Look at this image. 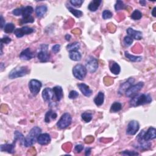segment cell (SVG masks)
I'll return each mask as SVG.
<instances>
[{
    "label": "cell",
    "mask_w": 156,
    "mask_h": 156,
    "mask_svg": "<svg viewBox=\"0 0 156 156\" xmlns=\"http://www.w3.org/2000/svg\"><path fill=\"white\" fill-rule=\"evenodd\" d=\"M41 133V130L39 127L35 126L31 129L24 138L23 145L25 147H30L35 143L37 141L38 137Z\"/></svg>",
    "instance_id": "obj_1"
},
{
    "label": "cell",
    "mask_w": 156,
    "mask_h": 156,
    "mask_svg": "<svg viewBox=\"0 0 156 156\" xmlns=\"http://www.w3.org/2000/svg\"><path fill=\"white\" fill-rule=\"evenodd\" d=\"M152 101V97L148 94H137L132 97L129 102L131 107H137L141 105L149 104Z\"/></svg>",
    "instance_id": "obj_2"
},
{
    "label": "cell",
    "mask_w": 156,
    "mask_h": 156,
    "mask_svg": "<svg viewBox=\"0 0 156 156\" xmlns=\"http://www.w3.org/2000/svg\"><path fill=\"white\" fill-rule=\"evenodd\" d=\"M29 72H30V69L27 68V67L22 66V67H16L15 68H13L9 73V77L10 79H16L18 78L26 76L27 74H28Z\"/></svg>",
    "instance_id": "obj_3"
},
{
    "label": "cell",
    "mask_w": 156,
    "mask_h": 156,
    "mask_svg": "<svg viewBox=\"0 0 156 156\" xmlns=\"http://www.w3.org/2000/svg\"><path fill=\"white\" fill-rule=\"evenodd\" d=\"M87 69L82 64H78L73 68V76L78 79L82 81L86 78L87 75Z\"/></svg>",
    "instance_id": "obj_4"
},
{
    "label": "cell",
    "mask_w": 156,
    "mask_h": 156,
    "mask_svg": "<svg viewBox=\"0 0 156 156\" xmlns=\"http://www.w3.org/2000/svg\"><path fill=\"white\" fill-rule=\"evenodd\" d=\"M72 121V118L70 114L68 113H65L62 115L60 120L57 123V126L59 129H64L68 127Z\"/></svg>",
    "instance_id": "obj_5"
},
{
    "label": "cell",
    "mask_w": 156,
    "mask_h": 156,
    "mask_svg": "<svg viewBox=\"0 0 156 156\" xmlns=\"http://www.w3.org/2000/svg\"><path fill=\"white\" fill-rule=\"evenodd\" d=\"M33 11L34 9L31 6H26L14 9L12 11V13L16 16H22L23 17H26L31 16Z\"/></svg>",
    "instance_id": "obj_6"
},
{
    "label": "cell",
    "mask_w": 156,
    "mask_h": 156,
    "mask_svg": "<svg viewBox=\"0 0 156 156\" xmlns=\"http://www.w3.org/2000/svg\"><path fill=\"white\" fill-rule=\"evenodd\" d=\"M144 86V82H139L137 84L132 85L131 86L128 90L126 92V95L127 97L132 98L135 95L137 94V93L142 89Z\"/></svg>",
    "instance_id": "obj_7"
},
{
    "label": "cell",
    "mask_w": 156,
    "mask_h": 156,
    "mask_svg": "<svg viewBox=\"0 0 156 156\" xmlns=\"http://www.w3.org/2000/svg\"><path fill=\"white\" fill-rule=\"evenodd\" d=\"M86 68L87 69V71H88L89 73H95L98 68V60L96 58H93V57H90V58L87 59Z\"/></svg>",
    "instance_id": "obj_8"
},
{
    "label": "cell",
    "mask_w": 156,
    "mask_h": 156,
    "mask_svg": "<svg viewBox=\"0 0 156 156\" xmlns=\"http://www.w3.org/2000/svg\"><path fill=\"white\" fill-rule=\"evenodd\" d=\"M41 86H42L41 82L37 79H32L30 81L29 83L30 90L31 93L34 96L37 95L39 93L41 88Z\"/></svg>",
    "instance_id": "obj_9"
},
{
    "label": "cell",
    "mask_w": 156,
    "mask_h": 156,
    "mask_svg": "<svg viewBox=\"0 0 156 156\" xmlns=\"http://www.w3.org/2000/svg\"><path fill=\"white\" fill-rule=\"evenodd\" d=\"M140 129V125L137 121L132 120L130 121L127 125L126 134L129 135H134L137 134Z\"/></svg>",
    "instance_id": "obj_10"
},
{
    "label": "cell",
    "mask_w": 156,
    "mask_h": 156,
    "mask_svg": "<svg viewBox=\"0 0 156 156\" xmlns=\"http://www.w3.org/2000/svg\"><path fill=\"white\" fill-rule=\"evenodd\" d=\"M34 30L31 27H30L28 26H24L21 28H18L14 31V34L16 35L18 38H21L23 37L24 35H28L30 34L33 33H34Z\"/></svg>",
    "instance_id": "obj_11"
},
{
    "label": "cell",
    "mask_w": 156,
    "mask_h": 156,
    "mask_svg": "<svg viewBox=\"0 0 156 156\" xmlns=\"http://www.w3.org/2000/svg\"><path fill=\"white\" fill-rule=\"evenodd\" d=\"M142 137L145 141H148L151 140H154L156 138V129L154 127H150L146 132L143 131Z\"/></svg>",
    "instance_id": "obj_12"
},
{
    "label": "cell",
    "mask_w": 156,
    "mask_h": 156,
    "mask_svg": "<svg viewBox=\"0 0 156 156\" xmlns=\"http://www.w3.org/2000/svg\"><path fill=\"white\" fill-rule=\"evenodd\" d=\"M135 82V79L132 78H130L127 79L125 82L122 84L118 90V93L120 95H123L128 89L132 86Z\"/></svg>",
    "instance_id": "obj_13"
},
{
    "label": "cell",
    "mask_w": 156,
    "mask_h": 156,
    "mask_svg": "<svg viewBox=\"0 0 156 156\" xmlns=\"http://www.w3.org/2000/svg\"><path fill=\"white\" fill-rule=\"evenodd\" d=\"M54 91L50 88H45L42 92V97L45 101L50 102L54 98Z\"/></svg>",
    "instance_id": "obj_14"
},
{
    "label": "cell",
    "mask_w": 156,
    "mask_h": 156,
    "mask_svg": "<svg viewBox=\"0 0 156 156\" xmlns=\"http://www.w3.org/2000/svg\"><path fill=\"white\" fill-rule=\"evenodd\" d=\"M51 137L48 134H40L37 138V142L41 145H46L50 143Z\"/></svg>",
    "instance_id": "obj_15"
},
{
    "label": "cell",
    "mask_w": 156,
    "mask_h": 156,
    "mask_svg": "<svg viewBox=\"0 0 156 156\" xmlns=\"http://www.w3.org/2000/svg\"><path fill=\"white\" fill-rule=\"evenodd\" d=\"M127 33L128 34L129 36L132 37V38L137 40H140L141 39H142L143 38V34L142 33L139 31H135L131 27L128 28L127 30Z\"/></svg>",
    "instance_id": "obj_16"
},
{
    "label": "cell",
    "mask_w": 156,
    "mask_h": 156,
    "mask_svg": "<svg viewBox=\"0 0 156 156\" xmlns=\"http://www.w3.org/2000/svg\"><path fill=\"white\" fill-rule=\"evenodd\" d=\"M34 57V53L31 51L30 48H26L23 50L20 54L21 59L24 61H30Z\"/></svg>",
    "instance_id": "obj_17"
},
{
    "label": "cell",
    "mask_w": 156,
    "mask_h": 156,
    "mask_svg": "<svg viewBox=\"0 0 156 156\" xmlns=\"http://www.w3.org/2000/svg\"><path fill=\"white\" fill-rule=\"evenodd\" d=\"M78 87L82 93L87 97H90L92 95V90L90 89V87L86 85V84H78Z\"/></svg>",
    "instance_id": "obj_18"
},
{
    "label": "cell",
    "mask_w": 156,
    "mask_h": 156,
    "mask_svg": "<svg viewBox=\"0 0 156 156\" xmlns=\"http://www.w3.org/2000/svg\"><path fill=\"white\" fill-rule=\"evenodd\" d=\"M37 58L41 62H47L50 60V54L46 50H41L37 54Z\"/></svg>",
    "instance_id": "obj_19"
},
{
    "label": "cell",
    "mask_w": 156,
    "mask_h": 156,
    "mask_svg": "<svg viewBox=\"0 0 156 156\" xmlns=\"http://www.w3.org/2000/svg\"><path fill=\"white\" fill-rule=\"evenodd\" d=\"M16 143L13 141V143L12 144H4L1 145L0 146V149L2 152H7L9 154H13L15 152V145Z\"/></svg>",
    "instance_id": "obj_20"
},
{
    "label": "cell",
    "mask_w": 156,
    "mask_h": 156,
    "mask_svg": "<svg viewBox=\"0 0 156 156\" xmlns=\"http://www.w3.org/2000/svg\"><path fill=\"white\" fill-rule=\"evenodd\" d=\"M110 70L112 73L115 75H118L121 72V67L118 65V64L112 61L110 63Z\"/></svg>",
    "instance_id": "obj_21"
},
{
    "label": "cell",
    "mask_w": 156,
    "mask_h": 156,
    "mask_svg": "<svg viewBox=\"0 0 156 156\" xmlns=\"http://www.w3.org/2000/svg\"><path fill=\"white\" fill-rule=\"evenodd\" d=\"M52 90L54 91V95L56 98L57 101H61L64 96L62 88L61 86H55V87H53Z\"/></svg>",
    "instance_id": "obj_22"
},
{
    "label": "cell",
    "mask_w": 156,
    "mask_h": 156,
    "mask_svg": "<svg viewBox=\"0 0 156 156\" xmlns=\"http://www.w3.org/2000/svg\"><path fill=\"white\" fill-rule=\"evenodd\" d=\"M104 101V94L102 92H100L95 96L94 103L97 106H101L103 104Z\"/></svg>",
    "instance_id": "obj_23"
},
{
    "label": "cell",
    "mask_w": 156,
    "mask_h": 156,
    "mask_svg": "<svg viewBox=\"0 0 156 156\" xmlns=\"http://www.w3.org/2000/svg\"><path fill=\"white\" fill-rule=\"evenodd\" d=\"M48 10V7L45 5L39 6L35 9V13L38 17L41 18L44 17Z\"/></svg>",
    "instance_id": "obj_24"
},
{
    "label": "cell",
    "mask_w": 156,
    "mask_h": 156,
    "mask_svg": "<svg viewBox=\"0 0 156 156\" xmlns=\"http://www.w3.org/2000/svg\"><path fill=\"white\" fill-rule=\"evenodd\" d=\"M101 3H102L101 0H93V1H92L89 4L88 6V9L91 12H95L98 10Z\"/></svg>",
    "instance_id": "obj_25"
},
{
    "label": "cell",
    "mask_w": 156,
    "mask_h": 156,
    "mask_svg": "<svg viewBox=\"0 0 156 156\" xmlns=\"http://www.w3.org/2000/svg\"><path fill=\"white\" fill-rule=\"evenodd\" d=\"M124 55L127 59H128L129 61L134 62H138L142 61V57L133 55L129 54L127 51H126L124 52Z\"/></svg>",
    "instance_id": "obj_26"
},
{
    "label": "cell",
    "mask_w": 156,
    "mask_h": 156,
    "mask_svg": "<svg viewBox=\"0 0 156 156\" xmlns=\"http://www.w3.org/2000/svg\"><path fill=\"white\" fill-rule=\"evenodd\" d=\"M69 58L74 61H79L81 60L82 55L78 51H73L69 52Z\"/></svg>",
    "instance_id": "obj_27"
},
{
    "label": "cell",
    "mask_w": 156,
    "mask_h": 156,
    "mask_svg": "<svg viewBox=\"0 0 156 156\" xmlns=\"http://www.w3.org/2000/svg\"><path fill=\"white\" fill-rule=\"evenodd\" d=\"M58 115H57V113L54 112H53L52 110H50L49 111H48L46 113L45 115V121L47 123H50L51 120H55Z\"/></svg>",
    "instance_id": "obj_28"
},
{
    "label": "cell",
    "mask_w": 156,
    "mask_h": 156,
    "mask_svg": "<svg viewBox=\"0 0 156 156\" xmlns=\"http://www.w3.org/2000/svg\"><path fill=\"white\" fill-rule=\"evenodd\" d=\"M24 135L20 132L19 131H16L14 132V142L16 143L17 141H20L21 144L23 145L24 144Z\"/></svg>",
    "instance_id": "obj_29"
},
{
    "label": "cell",
    "mask_w": 156,
    "mask_h": 156,
    "mask_svg": "<svg viewBox=\"0 0 156 156\" xmlns=\"http://www.w3.org/2000/svg\"><path fill=\"white\" fill-rule=\"evenodd\" d=\"M81 45L78 42H75V43L69 44L67 46V50L70 52L73 51H78V50L80 48Z\"/></svg>",
    "instance_id": "obj_30"
},
{
    "label": "cell",
    "mask_w": 156,
    "mask_h": 156,
    "mask_svg": "<svg viewBox=\"0 0 156 156\" xmlns=\"http://www.w3.org/2000/svg\"><path fill=\"white\" fill-rule=\"evenodd\" d=\"M122 109V104L119 102H115L112 104L110 107L111 112H117Z\"/></svg>",
    "instance_id": "obj_31"
},
{
    "label": "cell",
    "mask_w": 156,
    "mask_h": 156,
    "mask_svg": "<svg viewBox=\"0 0 156 156\" xmlns=\"http://www.w3.org/2000/svg\"><path fill=\"white\" fill-rule=\"evenodd\" d=\"M68 9L69 11L71 13H72L75 17H76L77 18H79V17H82V15H83V12L82 11L79 10L75 9H74L73 7H68Z\"/></svg>",
    "instance_id": "obj_32"
},
{
    "label": "cell",
    "mask_w": 156,
    "mask_h": 156,
    "mask_svg": "<svg viewBox=\"0 0 156 156\" xmlns=\"http://www.w3.org/2000/svg\"><path fill=\"white\" fill-rule=\"evenodd\" d=\"M14 29H15V25L12 23H10L5 25L4 27V31L7 34L12 33L14 31Z\"/></svg>",
    "instance_id": "obj_33"
},
{
    "label": "cell",
    "mask_w": 156,
    "mask_h": 156,
    "mask_svg": "<svg viewBox=\"0 0 156 156\" xmlns=\"http://www.w3.org/2000/svg\"><path fill=\"white\" fill-rule=\"evenodd\" d=\"M142 17V13L138 10H135L131 15V18L134 20H140Z\"/></svg>",
    "instance_id": "obj_34"
},
{
    "label": "cell",
    "mask_w": 156,
    "mask_h": 156,
    "mask_svg": "<svg viewBox=\"0 0 156 156\" xmlns=\"http://www.w3.org/2000/svg\"><path fill=\"white\" fill-rule=\"evenodd\" d=\"M81 117L82 120H84L86 123L90 122L93 118L92 115L90 113H88V112H84L81 115Z\"/></svg>",
    "instance_id": "obj_35"
},
{
    "label": "cell",
    "mask_w": 156,
    "mask_h": 156,
    "mask_svg": "<svg viewBox=\"0 0 156 156\" xmlns=\"http://www.w3.org/2000/svg\"><path fill=\"white\" fill-rule=\"evenodd\" d=\"M102 16L104 20H107V19H110L113 16V14L109 10H105L103 11V14H102Z\"/></svg>",
    "instance_id": "obj_36"
},
{
    "label": "cell",
    "mask_w": 156,
    "mask_h": 156,
    "mask_svg": "<svg viewBox=\"0 0 156 156\" xmlns=\"http://www.w3.org/2000/svg\"><path fill=\"white\" fill-rule=\"evenodd\" d=\"M124 44L126 47H129L133 43V38L130 36H126L123 40Z\"/></svg>",
    "instance_id": "obj_37"
},
{
    "label": "cell",
    "mask_w": 156,
    "mask_h": 156,
    "mask_svg": "<svg viewBox=\"0 0 156 156\" xmlns=\"http://www.w3.org/2000/svg\"><path fill=\"white\" fill-rule=\"evenodd\" d=\"M125 7L123 2L121 1H117L115 5V9L116 11H119L123 9Z\"/></svg>",
    "instance_id": "obj_38"
},
{
    "label": "cell",
    "mask_w": 156,
    "mask_h": 156,
    "mask_svg": "<svg viewBox=\"0 0 156 156\" xmlns=\"http://www.w3.org/2000/svg\"><path fill=\"white\" fill-rule=\"evenodd\" d=\"M69 3L76 7H80L83 4L84 1L82 0H72V1H69Z\"/></svg>",
    "instance_id": "obj_39"
},
{
    "label": "cell",
    "mask_w": 156,
    "mask_h": 156,
    "mask_svg": "<svg viewBox=\"0 0 156 156\" xmlns=\"http://www.w3.org/2000/svg\"><path fill=\"white\" fill-rule=\"evenodd\" d=\"M34 21V18L31 16H28L26 17H23L21 19V23H33Z\"/></svg>",
    "instance_id": "obj_40"
},
{
    "label": "cell",
    "mask_w": 156,
    "mask_h": 156,
    "mask_svg": "<svg viewBox=\"0 0 156 156\" xmlns=\"http://www.w3.org/2000/svg\"><path fill=\"white\" fill-rule=\"evenodd\" d=\"M78 96H79V93L76 91L72 90L69 93L68 98L69 99H72V100H74V99L77 98L78 97Z\"/></svg>",
    "instance_id": "obj_41"
},
{
    "label": "cell",
    "mask_w": 156,
    "mask_h": 156,
    "mask_svg": "<svg viewBox=\"0 0 156 156\" xmlns=\"http://www.w3.org/2000/svg\"><path fill=\"white\" fill-rule=\"evenodd\" d=\"M121 154L123 155H129V156H132V155H138V153L135 151H124L123 152H121Z\"/></svg>",
    "instance_id": "obj_42"
},
{
    "label": "cell",
    "mask_w": 156,
    "mask_h": 156,
    "mask_svg": "<svg viewBox=\"0 0 156 156\" xmlns=\"http://www.w3.org/2000/svg\"><path fill=\"white\" fill-rule=\"evenodd\" d=\"M11 41V39L8 37H5L1 38V44H9Z\"/></svg>",
    "instance_id": "obj_43"
},
{
    "label": "cell",
    "mask_w": 156,
    "mask_h": 156,
    "mask_svg": "<svg viewBox=\"0 0 156 156\" xmlns=\"http://www.w3.org/2000/svg\"><path fill=\"white\" fill-rule=\"evenodd\" d=\"M61 50V45L59 44H57L54 45L52 47V51L54 52V53H58V52L60 51Z\"/></svg>",
    "instance_id": "obj_44"
},
{
    "label": "cell",
    "mask_w": 156,
    "mask_h": 156,
    "mask_svg": "<svg viewBox=\"0 0 156 156\" xmlns=\"http://www.w3.org/2000/svg\"><path fill=\"white\" fill-rule=\"evenodd\" d=\"M83 149H84V146L82 145H78L75 148V150L77 153L81 152L83 150Z\"/></svg>",
    "instance_id": "obj_45"
},
{
    "label": "cell",
    "mask_w": 156,
    "mask_h": 156,
    "mask_svg": "<svg viewBox=\"0 0 156 156\" xmlns=\"http://www.w3.org/2000/svg\"><path fill=\"white\" fill-rule=\"evenodd\" d=\"M4 26H5V21L3 18V17L2 16H1V27L3 28L4 27Z\"/></svg>",
    "instance_id": "obj_46"
},
{
    "label": "cell",
    "mask_w": 156,
    "mask_h": 156,
    "mask_svg": "<svg viewBox=\"0 0 156 156\" xmlns=\"http://www.w3.org/2000/svg\"><path fill=\"white\" fill-rule=\"evenodd\" d=\"M90 151H91V148H88L86 149V155H89L90 154Z\"/></svg>",
    "instance_id": "obj_47"
},
{
    "label": "cell",
    "mask_w": 156,
    "mask_h": 156,
    "mask_svg": "<svg viewBox=\"0 0 156 156\" xmlns=\"http://www.w3.org/2000/svg\"><path fill=\"white\" fill-rule=\"evenodd\" d=\"M155 11H156V7H154L152 10V15L153 17H156V13H155Z\"/></svg>",
    "instance_id": "obj_48"
},
{
    "label": "cell",
    "mask_w": 156,
    "mask_h": 156,
    "mask_svg": "<svg viewBox=\"0 0 156 156\" xmlns=\"http://www.w3.org/2000/svg\"><path fill=\"white\" fill-rule=\"evenodd\" d=\"M70 38H71V35H69V34H67L65 35V39L67 40V41H69L70 40Z\"/></svg>",
    "instance_id": "obj_49"
},
{
    "label": "cell",
    "mask_w": 156,
    "mask_h": 156,
    "mask_svg": "<svg viewBox=\"0 0 156 156\" xmlns=\"http://www.w3.org/2000/svg\"><path fill=\"white\" fill-rule=\"evenodd\" d=\"M140 3L141 6H145L146 5V1H140Z\"/></svg>",
    "instance_id": "obj_50"
}]
</instances>
